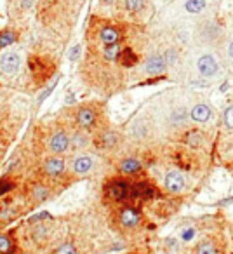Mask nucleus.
<instances>
[{
  "instance_id": "11",
  "label": "nucleus",
  "mask_w": 233,
  "mask_h": 254,
  "mask_svg": "<svg viewBox=\"0 0 233 254\" xmlns=\"http://www.w3.org/2000/svg\"><path fill=\"white\" fill-rule=\"evenodd\" d=\"M77 122L78 126L82 127V129H91V127H94L96 124V113L92 108H87V106H84V108H80L77 112Z\"/></svg>"
},
{
  "instance_id": "18",
  "label": "nucleus",
  "mask_w": 233,
  "mask_h": 254,
  "mask_svg": "<svg viewBox=\"0 0 233 254\" xmlns=\"http://www.w3.org/2000/svg\"><path fill=\"white\" fill-rule=\"evenodd\" d=\"M118 60H120V63L124 64V66H132V64L138 63V56H136V53L131 49V47L120 51V54H118Z\"/></svg>"
},
{
  "instance_id": "7",
  "label": "nucleus",
  "mask_w": 233,
  "mask_h": 254,
  "mask_svg": "<svg viewBox=\"0 0 233 254\" xmlns=\"http://www.w3.org/2000/svg\"><path fill=\"white\" fill-rule=\"evenodd\" d=\"M167 68V61L164 58V54H153L146 60L145 63V70L150 75H162Z\"/></svg>"
},
{
  "instance_id": "12",
  "label": "nucleus",
  "mask_w": 233,
  "mask_h": 254,
  "mask_svg": "<svg viewBox=\"0 0 233 254\" xmlns=\"http://www.w3.org/2000/svg\"><path fill=\"white\" fill-rule=\"evenodd\" d=\"M211 117H212V110L209 108L205 103H198V105H195L190 112V119L195 120V122H200V124L207 122Z\"/></svg>"
},
{
  "instance_id": "32",
  "label": "nucleus",
  "mask_w": 233,
  "mask_h": 254,
  "mask_svg": "<svg viewBox=\"0 0 233 254\" xmlns=\"http://www.w3.org/2000/svg\"><path fill=\"white\" fill-rule=\"evenodd\" d=\"M78 53H80V46H75V47H73V51H70V60H71V61L77 60V58H78Z\"/></svg>"
},
{
  "instance_id": "30",
  "label": "nucleus",
  "mask_w": 233,
  "mask_h": 254,
  "mask_svg": "<svg viewBox=\"0 0 233 254\" xmlns=\"http://www.w3.org/2000/svg\"><path fill=\"white\" fill-rule=\"evenodd\" d=\"M19 2H21V7L25 9V11H28V9L33 7V2H35V0H19Z\"/></svg>"
},
{
  "instance_id": "33",
  "label": "nucleus",
  "mask_w": 233,
  "mask_h": 254,
  "mask_svg": "<svg viewBox=\"0 0 233 254\" xmlns=\"http://www.w3.org/2000/svg\"><path fill=\"white\" fill-rule=\"evenodd\" d=\"M42 218H49V214L47 212H40V214H37V216H33L30 221H37V219H42Z\"/></svg>"
},
{
  "instance_id": "21",
  "label": "nucleus",
  "mask_w": 233,
  "mask_h": 254,
  "mask_svg": "<svg viewBox=\"0 0 233 254\" xmlns=\"http://www.w3.org/2000/svg\"><path fill=\"white\" fill-rule=\"evenodd\" d=\"M118 54H120V46H118V44L105 46V49H103V56H105L106 61H115V60H118Z\"/></svg>"
},
{
  "instance_id": "20",
  "label": "nucleus",
  "mask_w": 233,
  "mask_h": 254,
  "mask_svg": "<svg viewBox=\"0 0 233 254\" xmlns=\"http://www.w3.org/2000/svg\"><path fill=\"white\" fill-rule=\"evenodd\" d=\"M146 0H122V5L127 12H141L143 7H145Z\"/></svg>"
},
{
  "instance_id": "22",
  "label": "nucleus",
  "mask_w": 233,
  "mask_h": 254,
  "mask_svg": "<svg viewBox=\"0 0 233 254\" xmlns=\"http://www.w3.org/2000/svg\"><path fill=\"white\" fill-rule=\"evenodd\" d=\"M195 254H218L216 253V247L212 242H209V240H205V242H200L197 246V251H195Z\"/></svg>"
},
{
  "instance_id": "28",
  "label": "nucleus",
  "mask_w": 233,
  "mask_h": 254,
  "mask_svg": "<svg viewBox=\"0 0 233 254\" xmlns=\"http://www.w3.org/2000/svg\"><path fill=\"white\" fill-rule=\"evenodd\" d=\"M33 197H35V200H44L47 197V190L39 185V187L33 188Z\"/></svg>"
},
{
  "instance_id": "26",
  "label": "nucleus",
  "mask_w": 233,
  "mask_h": 254,
  "mask_svg": "<svg viewBox=\"0 0 233 254\" xmlns=\"http://www.w3.org/2000/svg\"><path fill=\"white\" fill-rule=\"evenodd\" d=\"M184 119H186V112H184L183 108L176 110V112L171 115V122L173 124H181V122H184Z\"/></svg>"
},
{
  "instance_id": "14",
  "label": "nucleus",
  "mask_w": 233,
  "mask_h": 254,
  "mask_svg": "<svg viewBox=\"0 0 233 254\" xmlns=\"http://www.w3.org/2000/svg\"><path fill=\"white\" fill-rule=\"evenodd\" d=\"M116 143H118V136H116L115 131H103L101 134H99L98 138V146H101V148L105 150H110L113 148V146H116Z\"/></svg>"
},
{
  "instance_id": "2",
  "label": "nucleus",
  "mask_w": 233,
  "mask_h": 254,
  "mask_svg": "<svg viewBox=\"0 0 233 254\" xmlns=\"http://www.w3.org/2000/svg\"><path fill=\"white\" fill-rule=\"evenodd\" d=\"M21 66V58L18 53H5L0 58V71L5 77H14Z\"/></svg>"
},
{
  "instance_id": "27",
  "label": "nucleus",
  "mask_w": 233,
  "mask_h": 254,
  "mask_svg": "<svg viewBox=\"0 0 233 254\" xmlns=\"http://www.w3.org/2000/svg\"><path fill=\"white\" fill-rule=\"evenodd\" d=\"M11 249V240L5 235H0V254H7Z\"/></svg>"
},
{
  "instance_id": "19",
  "label": "nucleus",
  "mask_w": 233,
  "mask_h": 254,
  "mask_svg": "<svg viewBox=\"0 0 233 254\" xmlns=\"http://www.w3.org/2000/svg\"><path fill=\"white\" fill-rule=\"evenodd\" d=\"M16 40H18V32H14V30H4V32H0V49L11 46Z\"/></svg>"
},
{
  "instance_id": "31",
  "label": "nucleus",
  "mask_w": 233,
  "mask_h": 254,
  "mask_svg": "<svg viewBox=\"0 0 233 254\" xmlns=\"http://www.w3.org/2000/svg\"><path fill=\"white\" fill-rule=\"evenodd\" d=\"M56 84H58V82H54V84H53V85H51V87H49V89H47V91H46V92H42V94H40V99H39V101H44V99H46V98H47V96H49V94H51V92H53V91H54V87H56Z\"/></svg>"
},
{
  "instance_id": "13",
  "label": "nucleus",
  "mask_w": 233,
  "mask_h": 254,
  "mask_svg": "<svg viewBox=\"0 0 233 254\" xmlns=\"http://www.w3.org/2000/svg\"><path fill=\"white\" fill-rule=\"evenodd\" d=\"M120 223L127 228H132L139 223V212L134 207H124L120 211Z\"/></svg>"
},
{
  "instance_id": "6",
  "label": "nucleus",
  "mask_w": 233,
  "mask_h": 254,
  "mask_svg": "<svg viewBox=\"0 0 233 254\" xmlns=\"http://www.w3.org/2000/svg\"><path fill=\"white\" fill-rule=\"evenodd\" d=\"M94 167V159L87 153H82V155H77L73 159V164H71V169L77 176H84V174H89Z\"/></svg>"
},
{
  "instance_id": "24",
  "label": "nucleus",
  "mask_w": 233,
  "mask_h": 254,
  "mask_svg": "<svg viewBox=\"0 0 233 254\" xmlns=\"http://www.w3.org/2000/svg\"><path fill=\"white\" fill-rule=\"evenodd\" d=\"M223 124L233 131V106H230V108L225 110V113H223Z\"/></svg>"
},
{
  "instance_id": "23",
  "label": "nucleus",
  "mask_w": 233,
  "mask_h": 254,
  "mask_svg": "<svg viewBox=\"0 0 233 254\" xmlns=\"http://www.w3.org/2000/svg\"><path fill=\"white\" fill-rule=\"evenodd\" d=\"M53 254H78L77 253V247L73 246L71 242H64V244H61L59 247H58L56 251H54Z\"/></svg>"
},
{
  "instance_id": "34",
  "label": "nucleus",
  "mask_w": 233,
  "mask_h": 254,
  "mask_svg": "<svg viewBox=\"0 0 233 254\" xmlns=\"http://www.w3.org/2000/svg\"><path fill=\"white\" fill-rule=\"evenodd\" d=\"M228 56L233 60V40H232V42H230V46H228Z\"/></svg>"
},
{
  "instance_id": "25",
  "label": "nucleus",
  "mask_w": 233,
  "mask_h": 254,
  "mask_svg": "<svg viewBox=\"0 0 233 254\" xmlns=\"http://www.w3.org/2000/svg\"><path fill=\"white\" fill-rule=\"evenodd\" d=\"M186 143H188V145H191V146L200 145V143H202V136H200V132H198V131H191L190 134L186 136Z\"/></svg>"
},
{
  "instance_id": "16",
  "label": "nucleus",
  "mask_w": 233,
  "mask_h": 254,
  "mask_svg": "<svg viewBox=\"0 0 233 254\" xmlns=\"http://www.w3.org/2000/svg\"><path fill=\"white\" fill-rule=\"evenodd\" d=\"M143 169V164L138 159H124L120 162V173L124 174H138Z\"/></svg>"
},
{
  "instance_id": "15",
  "label": "nucleus",
  "mask_w": 233,
  "mask_h": 254,
  "mask_svg": "<svg viewBox=\"0 0 233 254\" xmlns=\"http://www.w3.org/2000/svg\"><path fill=\"white\" fill-rule=\"evenodd\" d=\"M89 145V136L85 134V129L84 131H75L70 138V146L73 150H82Z\"/></svg>"
},
{
  "instance_id": "35",
  "label": "nucleus",
  "mask_w": 233,
  "mask_h": 254,
  "mask_svg": "<svg viewBox=\"0 0 233 254\" xmlns=\"http://www.w3.org/2000/svg\"><path fill=\"white\" fill-rule=\"evenodd\" d=\"M103 4H113V0H103Z\"/></svg>"
},
{
  "instance_id": "3",
  "label": "nucleus",
  "mask_w": 233,
  "mask_h": 254,
  "mask_svg": "<svg viewBox=\"0 0 233 254\" xmlns=\"http://www.w3.org/2000/svg\"><path fill=\"white\" fill-rule=\"evenodd\" d=\"M197 70L202 77L211 78V77H216V75H218L219 64H218V61L214 60L212 54H202L197 61Z\"/></svg>"
},
{
  "instance_id": "17",
  "label": "nucleus",
  "mask_w": 233,
  "mask_h": 254,
  "mask_svg": "<svg viewBox=\"0 0 233 254\" xmlns=\"http://www.w3.org/2000/svg\"><path fill=\"white\" fill-rule=\"evenodd\" d=\"M205 5H207L205 0H186V2H184V11H186L188 14H200L205 9Z\"/></svg>"
},
{
  "instance_id": "1",
  "label": "nucleus",
  "mask_w": 233,
  "mask_h": 254,
  "mask_svg": "<svg viewBox=\"0 0 233 254\" xmlns=\"http://www.w3.org/2000/svg\"><path fill=\"white\" fill-rule=\"evenodd\" d=\"M105 193H106V197L113 202L129 200V198H131V185L124 180H113L112 183L106 185Z\"/></svg>"
},
{
  "instance_id": "4",
  "label": "nucleus",
  "mask_w": 233,
  "mask_h": 254,
  "mask_svg": "<svg viewBox=\"0 0 233 254\" xmlns=\"http://www.w3.org/2000/svg\"><path fill=\"white\" fill-rule=\"evenodd\" d=\"M164 187L171 193H181L184 190V187H186V180H184L181 171H171L164 178Z\"/></svg>"
},
{
  "instance_id": "9",
  "label": "nucleus",
  "mask_w": 233,
  "mask_h": 254,
  "mask_svg": "<svg viewBox=\"0 0 233 254\" xmlns=\"http://www.w3.org/2000/svg\"><path fill=\"white\" fill-rule=\"evenodd\" d=\"M157 195V190L150 183H136L131 185V198L139 200H150Z\"/></svg>"
},
{
  "instance_id": "29",
  "label": "nucleus",
  "mask_w": 233,
  "mask_h": 254,
  "mask_svg": "<svg viewBox=\"0 0 233 254\" xmlns=\"http://www.w3.org/2000/svg\"><path fill=\"white\" fill-rule=\"evenodd\" d=\"M193 237H195V230L193 228H186L183 233H181V240H183V242H190Z\"/></svg>"
},
{
  "instance_id": "36",
  "label": "nucleus",
  "mask_w": 233,
  "mask_h": 254,
  "mask_svg": "<svg viewBox=\"0 0 233 254\" xmlns=\"http://www.w3.org/2000/svg\"><path fill=\"white\" fill-rule=\"evenodd\" d=\"M63 2H70V0H63Z\"/></svg>"
},
{
  "instance_id": "8",
  "label": "nucleus",
  "mask_w": 233,
  "mask_h": 254,
  "mask_svg": "<svg viewBox=\"0 0 233 254\" xmlns=\"http://www.w3.org/2000/svg\"><path fill=\"white\" fill-rule=\"evenodd\" d=\"M64 167H66L64 159H61L59 155H54V157H51V159H47L46 162H44V173H46L47 176H51V178H58V176H61V174L64 173Z\"/></svg>"
},
{
  "instance_id": "10",
  "label": "nucleus",
  "mask_w": 233,
  "mask_h": 254,
  "mask_svg": "<svg viewBox=\"0 0 233 254\" xmlns=\"http://www.w3.org/2000/svg\"><path fill=\"white\" fill-rule=\"evenodd\" d=\"M99 39H101V42L105 44V46L118 44V40H120V30L113 25H106V26H103L101 32H99Z\"/></svg>"
},
{
  "instance_id": "5",
  "label": "nucleus",
  "mask_w": 233,
  "mask_h": 254,
  "mask_svg": "<svg viewBox=\"0 0 233 254\" xmlns=\"http://www.w3.org/2000/svg\"><path fill=\"white\" fill-rule=\"evenodd\" d=\"M70 148V136L66 134L64 131H56L49 139V150L56 155L59 153H64L66 150Z\"/></svg>"
}]
</instances>
